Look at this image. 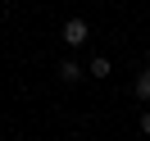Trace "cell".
Returning a JSON list of instances; mask_svg holds the SVG:
<instances>
[{
  "label": "cell",
  "instance_id": "obj_1",
  "mask_svg": "<svg viewBox=\"0 0 150 141\" xmlns=\"http://www.w3.org/2000/svg\"><path fill=\"white\" fill-rule=\"evenodd\" d=\"M64 41H68V46H86V41H91L86 18H68V23H64Z\"/></svg>",
  "mask_w": 150,
  "mask_h": 141
},
{
  "label": "cell",
  "instance_id": "obj_2",
  "mask_svg": "<svg viewBox=\"0 0 150 141\" xmlns=\"http://www.w3.org/2000/svg\"><path fill=\"white\" fill-rule=\"evenodd\" d=\"M59 77L73 86V82H82V77H86V68H82V64H73V59H64V64H59Z\"/></svg>",
  "mask_w": 150,
  "mask_h": 141
},
{
  "label": "cell",
  "instance_id": "obj_3",
  "mask_svg": "<svg viewBox=\"0 0 150 141\" xmlns=\"http://www.w3.org/2000/svg\"><path fill=\"white\" fill-rule=\"evenodd\" d=\"M86 73H91V77H100V82H105V77L114 73V64H109V59H105V55H96L91 64H86Z\"/></svg>",
  "mask_w": 150,
  "mask_h": 141
},
{
  "label": "cell",
  "instance_id": "obj_4",
  "mask_svg": "<svg viewBox=\"0 0 150 141\" xmlns=\"http://www.w3.org/2000/svg\"><path fill=\"white\" fill-rule=\"evenodd\" d=\"M137 100L150 105V68H141V73H137Z\"/></svg>",
  "mask_w": 150,
  "mask_h": 141
},
{
  "label": "cell",
  "instance_id": "obj_5",
  "mask_svg": "<svg viewBox=\"0 0 150 141\" xmlns=\"http://www.w3.org/2000/svg\"><path fill=\"white\" fill-rule=\"evenodd\" d=\"M141 132L150 137V109H141Z\"/></svg>",
  "mask_w": 150,
  "mask_h": 141
}]
</instances>
